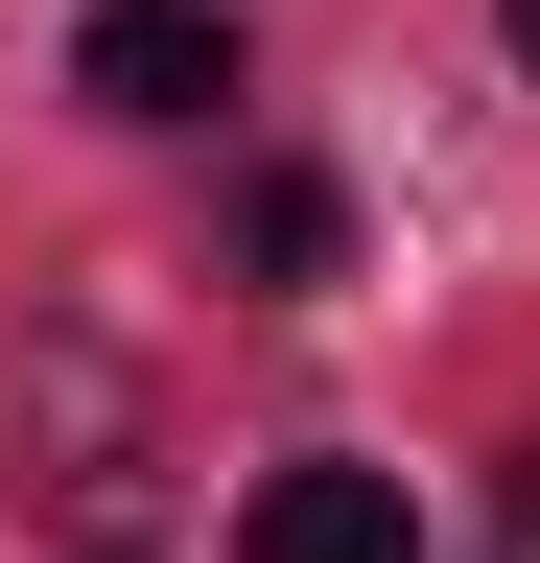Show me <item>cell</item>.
<instances>
[{"label": "cell", "instance_id": "6da1fadb", "mask_svg": "<svg viewBox=\"0 0 540 563\" xmlns=\"http://www.w3.org/2000/svg\"><path fill=\"white\" fill-rule=\"evenodd\" d=\"M71 95L95 118H212L235 95V24H212V0H95V24H71Z\"/></svg>", "mask_w": 540, "mask_h": 563}, {"label": "cell", "instance_id": "7a4b0ae2", "mask_svg": "<svg viewBox=\"0 0 540 563\" xmlns=\"http://www.w3.org/2000/svg\"><path fill=\"white\" fill-rule=\"evenodd\" d=\"M235 563H423V517H399V470H258V517H235Z\"/></svg>", "mask_w": 540, "mask_h": 563}, {"label": "cell", "instance_id": "3957f363", "mask_svg": "<svg viewBox=\"0 0 540 563\" xmlns=\"http://www.w3.org/2000/svg\"><path fill=\"white\" fill-rule=\"evenodd\" d=\"M329 258H353V211H329V165H283L258 188V282H329Z\"/></svg>", "mask_w": 540, "mask_h": 563}, {"label": "cell", "instance_id": "277c9868", "mask_svg": "<svg viewBox=\"0 0 540 563\" xmlns=\"http://www.w3.org/2000/svg\"><path fill=\"white\" fill-rule=\"evenodd\" d=\"M517 70H540V0H517Z\"/></svg>", "mask_w": 540, "mask_h": 563}, {"label": "cell", "instance_id": "5b68a950", "mask_svg": "<svg viewBox=\"0 0 540 563\" xmlns=\"http://www.w3.org/2000/svg\"><path fill=\"white\" fill-rule=\"evenodd\" d=\"M517 517H540V493H517Z\"/></svg>", "mask_w": 540, "mask_h": 563}]
</instances>
